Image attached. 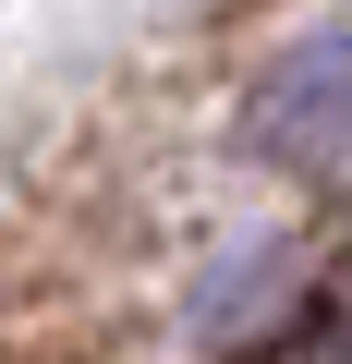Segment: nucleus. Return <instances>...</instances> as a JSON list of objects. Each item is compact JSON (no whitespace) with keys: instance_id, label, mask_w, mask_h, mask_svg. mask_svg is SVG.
<instances>
[{"instance_id":"nucleus-1","label":"nucleus","mask_w":352,"mask_h":364,"mask_svg":"<svg viewBox=\"0 0 352 364\" xmlns=\"http://www.w3.org/2000/svg\"><path fill=\"white\" fill-rule=\"evenodd\" d=\"M243 146L292 182H352V25L279 49L243 85Z\"/></svg>"},{"instance_id":"nucleus-2","label":"nucleus","mask_w":352,"mask_h":364,"mask_svg":"<svg viewBox=\"0 0 352 364\" xmlns=\"http://www.w3.org/2000/svg\"><path fill=\"white\" fill-rule=\"evenodd\" d=\"M292 291H304V243H255V255H231V267L195 291V328H207L219 352H231V340H267Z\"/></svg>"}]
</instances>
